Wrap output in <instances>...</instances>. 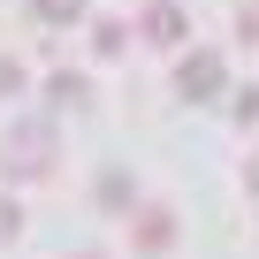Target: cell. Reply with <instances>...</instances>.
Listing matches in <instances>:
<instances>
[{"instance_id": "obj_1", "label": "cell", "mask_w": 259, "mask_h": 259, "mask_svg": "<svg viewBox=\"0 0 259 259\" xmlns=\"http://www.w3.org/2000/svg\"><path fill=\"white\" fill-rule=\"evenodd\" d=\"M0 160H8V176H46V168H54V138H46V122H16Z\"/></svg>"}, {"instance_id": "obj_2", "label": "cell", "mask_w": 259, "mask_h": 259, "mask_svg": "<svg viewBox=\"0 0 259 259\" xmlns=\"http://www.w3.org/2000/svg\"><path fill=\"white\" fill-rule=\"evenodd\" d=\"M176 84H183V92H191V99H213V92H221V61H213V54H191V61H183V76H176Z\"/></svg>"}, {"instance_id": "obj_3", "label": "cell", "mask_w": 259, "mask_h": 259, "mask_svg": "<svg viewBox=\"0 0 259 259\" xmlns=\"http://www.w3.org/2000/svg\"><path fill=\"white\" fill-rule=\"evenodd\" d=\"M46 99H54V107H84L92 92H84V76H69V69H61V76L46 84Z\"/></svg>"}, {"instance_id": "obj_4", "label": "cell", "mask_w": 259, "mask_h": 259, "mask_svg": "<svg viewBox=\"0 0 259 259\" xmlns=\"http://www.w3.org/2000/svg\"><path fill=\"white\" fill-rule=\"evenodd\" d=\"M31 16H38V23H76L84 0H31Z\"/></svg>"}, {"instance_id": "obj_5", "label": "cell", "mask_w": 259, "mask_h": 259, "mask_svg": "<svg viewBox=\"0 0 259 259\" xmlns=\"http://www.w3.org/2000/svg\"><path fill=\"white\" fill-rule=\"evenodd\" d=\"M138 244L160 251V244H168V213H138Z\"/></svg>"}, {"instance_id": "obj_6", "label": "cell", "mask_w": 259, "mask_h": 259, "mask_svg": "<svg viewBox=\"0 0 259 259\" xmlns=\"http://www.w3.org/2000/svg\"><path fill=\"white\" fill-rule=\"evenodd\" d=\"M16 236H23V206L0 191V244H16Z\"/></svg>"}, {"instance_id": "obj_7", "label": "cell", "mask_w": 259, "mask_h": 259, "mask_svg": "<svg viewBox=\"0 0 259 259\" xmlns=\"http://www.w3.org/2000/svg\"><path fill=\"white\" fill-rule=\"evenodd\" d=\"M145 31H153V38H183V23H176V8H153V16H145Z\"/></svg>"}, {"instance_id": "obj_8", "label": "cell", "mask_w": 259, "mask_h": 259, "mask_svg": "<svg viewBox=\"0 0 259 259\" xmlns=\"http://www.w3.org/2000/svg\"><path fill=\"white\" fill-rule=\"evenodd\" d=\"M0 92H8V99L23 92V69H16V61H0Z\"/></svg>"}, {"instance_id": "obj_9", "label": "cell", "mask_w": 259, "mask_h": 259, "mask_svg": "<svg viewBox=\"0 0 259 259\" xmlns=\"http://www.w3.org/2000/svg\"><path fill=\"white\" fill-rule=\"evenodd\" d=\"M236 114H244V122H259V92H244V99H236Z\"/></svg>"}, {"instance_id": "obj_10", "label": "cell", "mask_w": 259, "mask_h": 259, "mask_svg": "<svg viewBox=\"0 0 259 259\" xmlns=\"http://www.w3.org/2000/svg\"><path fill=\"white\" fill-rule=\"evenodd\" d=\"M244 38H259V8H244Z\"/></svg>"}, {"instance_id": "obj_11", "label": "cell", "mask_w": 259, "mask_h": 259, "mask_svg": "<svg viewBox=\"0 0 259 259\" xmlns=\"http://www.w3.org/2000/svg\"><path fill=\"white\" fill-rule=\"evenodd\" d=\"M251 183H259V160H251Z\"/></svg>"}, {"instance_id": "obj_12", "label": "cell", "mask_w": 259, "mask_h": 259, "mask_svg": "<svg viewBox=\"0 0 259 259\" xmlns=\"http://www.w3.org/2000/svg\"><path fill=\"white\" fill-rule=\"evenodd\" d=\"M84 259H92V251H84Z\"/></svg>"}]
</instances>
